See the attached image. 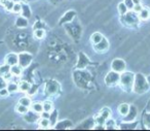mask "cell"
<instances>
[{
  "mask_svg": "<svg viewBox=\"0 0 150 131\" xmlns=\"http://www.w3.org/2000/svg\"><path fill=\"white\" fill-rule=\"evenodd\" d=\"M149 84L147 82V79L144 77L142 73H137L135 75V82H134L133 91L138 95L144 94L148 89H149Z\"/></svg>",
  "mask_w": 150,
  "mask_h": 131,
  "instance_id": "obj_1",
  "label": "cell"
},
{
  "mask_svg": "<svg viewBox=\"0 0 150 131\" xmlns=\"http://www.w3.org/2000/svg\"><path fill=\"white\" fill-rule=\"evenodd\" d=\"M134 82H135V74L132 71H123V72H121L119 84H120L121 88L123 90H125V91L133 90Z\"/></svg>",
  "mask_w": 150,
  "mask_h": 131,
  "instance_id": "obj_2",
  "label": "cell"
},
{
  "mask_svg": "<svg viewBox=\"0 0 150 131\" xmlns=\"http://www.w3.org/2000/svg\"><path fill=\"white\" fill-rule=\"evenodd\" d=\"M59 91H60V84L57 81L50 79L46 83L44 88V93L46 96H54Z\"/></svg>",
  "mask_w": 150,
  "mask_h": 131,
  "instance_id": "obj_3",
  "label": "cell"
},
{
  "mask_svg": "<svg viewBox=\"0 0 150 131\" xmlns=\"http://www.w3.org/2000/svg\"><path fill=\"white\" fill-rule=\"evenodd\" d=\"M119 79H120V73L117 71L111 70L105 77V84L109 87H113L119 83Z\"/></svg>",
  "mask_w": 150,
  "mask_h": 131,
  "instance_id": "obj_4",
  "label": "cell"
},
{
  "mask_svg": "<svg viewBox=\"0 0 150 131\" xmlns=\"http://www.w3.org/2000/svg\"><path fill=\"white\" fill-rule=\"evenodd\" d=\"M33 61V55L28 52H22L19 54V65L23 68H27Z\"/></svg>",
  "mask_w": 150,
  "mask_h": 131,
  "instance_id": "obj_5",
  "label": "cell"
},
{
  "mask_svg": "<svg viewBox=\"0 0 150 131\" xmlns=\"http://www.w3.org/2000/svg\"><path fill=\"white\" fill-rule=\"evenodd\" d=\"M125 68H127V63L122 59H119V58L114 59L112 61V63H111V69L114 71H117L119 73L125 71Z\"/></svg>",
  "mask_w": 150,
  "mask_h": 131,
  "instance_id": "obj_6",
  "label": "cell"
},
{
  "mask_svg": "<svg viewBox=\"0 0 150 131\" xmlns=\"http://www.w3.org/2000/svg\"><path fill=\"white\" fill-rule=\"evenodd\" d=\"M138 116V108L135 105H131L127 116H125V122H133Z\"/></svg>",
  "mask_w": 150,
  "mask_h": 131,
  "instance_id": "obj_7",
  "label": "cell"
},
{
  "mask_svg": "<svg viewBox=\"0 0 150 131\" xmlns=\"http://www.w3.org/2000/svg\"><path fill=\"white\" fill-rule=\"evenodd\" d=\"M4 61L9 66L19 64V55L16 54V53H9V54H7L6 56H5Z\"/></svg>",
  "mask_w": 150,
  "mask_h": 131,
  "instance_id": "obj_8",
  "label": "cell"
},
{
  "mask_svg": "<svg viewBox=\"0 0 150 131\" xmlns=\"http://www.w3.org/2000/svg\"><path fill=\"white\" fill-rule=\"evenodd\" d=\"M39 118H40V114L34 112V110L33 112H32V110H28V112L25 114V116H24V120L28 123L36 122V120H38Z\"/></svg>",
  "mask_w": 150,
  "mask_h": 131,
  "instance_id": "obj_9",
  "label": "cell"
},
{
  "mask_svg": "<svg viewBox=\"0 0 150 131\" xmlns=\"http://www.w3.org/2000/svg\"><path fill=\"white\" fill-rule=\"evenodd\" d=\"M108 49H109V42L105 37L103 38L100 42H98V44H95V50H96L97 52H99V53L105 52V51H107Z\"/></svg>",
  "mask_w": 150,
  "mask_h": 131,
  "instance_id": "obj_10",
  "label": "cell"
},
{
  "mask_svg": "<svg viewBox=\"0 0 150 131\" xmlns=\"http://www.w3.org/2000/svg\"><path fill=\"white\" fill-rule=\"evenodd\" d=\"M90 63V59L84 55V53H80L79 58H78V63H77V68L79 69H84Z\"/></svg>",
  "mask_w": 150,
  "mask_h": 131,
  "instance_id": "obj_11",
  "label": "cell"
},
{
  "mask_svg": "<svg viewBox=\"0 0 150 131\" xmlns=\"http://www.w3.org/2000/svg\"><path fill=\"white\" fill-rule=\"evenodd\" d=\"M125 16V22L129 25H134V24L138 23V20L139 19L135 16V11H133V13H129L127 11Z\"/></svg>",
  "mask_w": 150,
  "mask_h": 131,
  "instance_id": "obj_12",
  "label": "cell"
},
{
  "mask_svg": "<svg viewBox=\"0 0 150 131\" xmlns=\"http://www.w3.org/2000/svg\"><path fill=\"white\" fill-rule=\"evenodd\" d=\"M75 17V11H69L65 14L64 17L61 19V23H69V22L73 21V18Z\"/></svg>",
  "mask_w": 150,
  "mask_h": 131,
  "instance_id": "obj_13",
  "label": "cell"
},
{
  "mask_svg": "<svg viewBox=\"0 0 150 131\" xmlns=\"http://www.w3.org/2000/svg\"><path fill=\"white\" fill-rule=\"evenodd\" d=\"M129 107H131V105H129V103L123 102V103H121L120 105L118 106V112L123 117L127 116V112H129Z\"/></svg>",
  "mask_w": 150,
  "mask_h": 131,
  "instance_id": "obj_14",
  "label": "cell"
},
{
  "mask_svg": "<svg viewBox=\"0 0 150 131\" xmlns=\"http://www.w3.org/2000/svg\"><path fill=\"white\" fill-rule=\"evenodd\" d=\"M16 26L18 28H26L28 26V20L25 17H19L16 21Z\"/></svg>",
  "mask_w": 150,
  "mask_h": 131,
  "instance_id": "obj_15",
  "label": "cell"
},
{
  "mask_svg": "<svg viewBox=\"0 0 150 131\" xmlns=\"http://www.w3.org/2000/svg\"><path fill=\"white\" fill-rule=\"evenodd\" d=\"M22 69H23V67H21L19 64H16L11 66V72L13 77H20L22 74V72H23Z\"/></svg>",
  "mask_w": 150,
  "mask_h": 131,
  "instance_id": "obj_16",
  "label": "cell"
},
{
  "mask_svg": "<svg viewBox=\"0 0 150 131\" xmlns=\"http://www.w3.org/2000/svg\"><path fill=\"white\" fill-rule=\"evenodd\" d=\"M30 88H31V84L28 83L27 81H21V83L19 84V90L23 93H28Z\"/></svg>",
  "mask_w": 150,
  "mask_h": 131,
  "instance_id": "obj_17",
  "label": "cell"
},
{
  "mask_svg": "<svg viewBox=\"0 0 150 131\" xmlns=\"http://www.w3.org/2000/svg\"><path fill=\"white\" fill-rule=\"evenodd\" d=\"M22 15H23V17L25 18H30L32 16V11L31 9H30V6L28 4H24V3H22Z\"/></svg>",
  "mask_w": 150,
  "mask_h": 131,
  "instance_id": "obj_18",
  "label": "cell"
},
{
  "mask_svg": "<svg viewBox=\"0 0 150 131\" xmlns=\"http://www.w3.org/2000/svg\"><path fill=\"white\" fill-rule=\"evenodd\" d=\"M32 110L38 112V114H41L43 112V105H42L41 102H34L33 104H31Z\"/></svg>",
  "mask_w": 150,
  "mask_h": 131,
  "instance_id": "obj_19",
  "label": "cell"
},
{
  "mask_svg": "<svg viewBox=\"0 0 150 131\" xmlns=\"http://www.w3.org/2000/svg\"><path fill=\"white\" fill-rule=\"evenodd\" d=\"M103 38H104V36H103L100 32H95V33L92 35V37H91V39H92L93 44H98V42H100Z\"/></svg>",
  "mask_w": 150,
  "mask_h": 131,
  "instance_id": "obj_20",
  "label": "cell"
},
{
  "mask_svg": "<svg viewBox=\"0 0 150 131\" xmlns=\"http://www.w3.org/2000/svg\"><path fill=\"white\" fill-rule=\"evenodd\" d=\"M48 119H50V127H54L57 124V119H58V112L57 110L52 112Z\"/></svg>",
  "mask_w": 150,
  "mask_h": 131,
  "instance_id": "obj_21",
  "label": "cell"
},
{
  "mask_svg": "<svg viewBox=\"0 0 150 131\" xmlns=\"http://www.w3.org/2000/svg\"><path fill=\"white\" fill-rule=\"evenodd\" d=\"M150 18V11L147 9H142L139 13V19L141 20H148Z\"/></svg>",
  "mask_w": 150,
  "mask_h": 131,
  "instance_id": "obj_22",
  "label": "cell"
},
{
  "mask_svg": "<svg viewBox=\"0 0 150 131\" xmlns=\"http://www.w3.org/2000/svg\"><path fill=\"white\" fill-rule=\"evenodd\" d=\"M34 37L37 38V39H42V38H44V36H45V31H44V29H35L34 30V33H33Z\"/></svg>",
  "mask_w": 150,
  "mask_h": 131,
  "instance_id": "obj_23",
  "label": "cell"
},
{
  "mask_svg": "<svg viewBox=\"0 0 150 131\" xmlns=\"http://www.w3.org/2000/svg\"><path fill=\"white\" fill-rule=\"evenodd\" d=\"M100 116L102 117L104 120H107V119H109L110 118V116H111V110H110V108H108V107H104V108H102V110L100 112Z\"/></svg>",
  "mask_w": 150,
  "mask_h": 131,
  "instance_id": "obj_24",
  "label": "cell"
},
{
  "mask_svg": "<svg viewBox=\"0 0 150 131\" xmlns=\"http://www.w3.org/2000/svg\"><path fill=\"white\" fill-rule=\"evenodd\" d=\"M8 72H11V66H9L8 64H3L0 66V75H2V77H4L5 74H7Z\"/></svg>",
  "mask_w": 150,
  "mask_h": 131,
  "instance_id": "obj_25",
  "label": "cell"
},
{
  "mask_svg": "<svg viewBox=\"0 0 150 131\" xmlns=\"http://www.w3.org/2000/svg\"><path fill=\"white\" fill-rule=\"evenodd\" d=\"M7 90H8L9 93H15V92H17L18 90H19V85H18L17 83H13V82H11V83L7 84Z\"/></svg>",
  "mask_w": 150,
  "mask_h": 131,
  "instance_id": "obj_26",
  "label": "cell"
},
{
  "mask_svg": "<svg viewBox=\"0 0 150 131\" xmlns=\"http://www.w3.org/2000/svg\"><path fill=\"white\" fill-rule=\"evenodd\" d=\"M42 105H43V112H52V110H54V106H52V101H48V100L44 101L43 103H42Z\"/></svg>",
  "mask_w": 150,
  "mask_h": 131,
  "instance_id": "obj_27",
  "label": "cell"
},
{
  "mask_svg": "<svg viewBox=\"0 0 150 131\" xmlns=\"http://www.w3.org/2000/svg\"><path fill=\"white\" fill-rule=\"evenodd\" d=\"M117 9H118V13L120 14L121 16H125V14L127 13V11H129V9L127 7V5H125V2H120L118 4V6H117Z\"/></svg>",
  "mask_w": 150,
  "mask_h": 131,
  "instance_id": "obj_28",
  "label": "cell"
},
{
  "mask_svg": "<svg viewBox=\"0 0 150 131\" xmlns=\"http://www.w3.org/2000/svg\"><path fill=\"white\" fill-rule=\"evenodd\" d=\"M19 103L23 104V105L27 106V107H31L32 101H31V99H30L29 97H27V96H25V97H22L21 99H20Z\"/></svg>",
  "mask_w": 150,
  "mask_h": 131,
  "instance_id": "obj_29",
  "label": "cell"
},
{
  "mask_svg": "<svg viewBox=\"0 0 150 131\" xmlns=\"http://www.w3.org/2000/svg\"><path fill=\"white\" fill-rule=\"evenodd\" d=\"M39 126L41 127V128H50V119L41 118V119H40V122H39Z\"/></svg>",
  "mask_w": 150,
  "mask_h": 131,
  "instance_id": "obj_30",
  "label": "cell"
},
{
  "mask_svg": "<svg viewBox=\"0 0 150 131\" xmlns=\"http://www.w3.org/2000/svg\"><path fill=\"white\" fill-rule=\"evenodd\" d=\"M16 110H17L18 112H20V114L25 115L26 112L29 110V107H27V106H25V105H23V104L19 103L17 106H16Z\"/></svg>",
  "mask_w": 150,
  "mask_h": 131,
  "instance_id": "obj_31",
  "label": "cell"
},
{
  "mask_svg": "<svg viewBox=\"0 0 150 131\" xmlns=\"http://www.w3.org/2000/svg\"><path fill=\"white\" fill-rule=\"evenodd\" d=\"M105 127H106V129H114L115 128V122H114V120H111V119H107L106 122H105Z\"/></svg>",
  "mask_w": 150,
  "mask_h": 131,
  "instance_id": "obj_32",
  "label": "cell"
},
{
  "mask_svg": "<svg viewBox=\"0 0 150 131\" xmlns=\"http://www.w3.org/2000/svg\"><path fill=\"white\" fill-rule=\"evenodd\" d=\"M143 120H144V125H145L146 128L150 129V112H147V114L144 115Z\"/></svg>",
  "mask_w": 150,
  "mask_h": 131,
  "instance_id": "obj_33",
  "label": "cell"
},
{
  "mask_svg": "<svg viewBox=\"0 0 150 131\" xmlns=\"http://www.w3.org/2000/svg\"><path fill=\"white\" fill-rule=\"evenodd\" d=\"M13 13L20 14L22 11V2H15V5L13 7Z\"/></svg>",
  "mask_w": 150,
  "mask_h": 131,
  "instance_id": "obj_34",
  "label": "cell"
},
{
  "mask_svg": "<svg viewBox=\"0 0 150 131\" xmlns=\"http://www.w3.org/2000/svg\"><path fill=\"white\" fill-rule=\"evenodd\" d=\"M5 2V4H4V6H5V9H7V11H13V5H15V2H13V0H6V1H4Z\"/></svg>",
  "mask_w": 150,
  "mask_h": 131,
  "instance_id": "obj_35",
  "label": "cell"
},
{
  "mask_svg": "<svg viewBox=\"0 0 150 131\" xmlns=\"http://www.w3.org/2000/svg\"><path fill=\"white\" fill-rule=\"evenodd\" d=\"M7 87V81L4 79V77L0 75V90L4 89V88Z\"/></svg>",
  "mask_w": 150,
  "mask_h": 131,
  "instance_id": "obj_36",
  "label": "cell"
},
{
  "mask_svg": "<svg viewBox=\"0 0 150 131\" xmlns=\"http://www.w3.org/2000/svg\"><path fill=\"white\" fill-rule=\"evenodd\" d=\"M123 2L125 3V5H127V7L129 9H133L134 6H135V4H134V2H133V0H125Z\"/></svg>",
  "mask_w": 150,
  "mask_h": 131,
  "instance_id": "obj_37",
  "label": "cell"
},
{
  "mask_svg": "<svg viewBox=\"0 0 150 131\" xmlns=\"http://www.w3.org/2000/svg\"><path fill=\"white\" fill-rule=\"evenodd\" d=\"M9 95V92L7 90V88H4V89L0 90V97H6V96Z\"/></svg>",
  "mask_w": 150,
  "mask_h": 131,
  "instance_id": "obj_38",
  "label": "cell"
},
{
  "mask_svg": "<svg viewBox=\"0 0 150 131\" xmlns=\"http://www.w3.org/2000/svg\"><path fill=\"white\" fill-rule=\"evenodd\" d=\"M34 29H43V23L42 22H40V21H37L35 24H34Z\"/></svg>",
  "mask_w": 150,
  "mask_h": 131,
  "instance_id": "obj_39",
  "label": "cell"
},
{
  "mask_svg": "<svg viewBox=\"0 0 150 131\" xmlns=\"http://www.w3.org/2000/svg\"><path fill=\"white\" fill-rule=\"evenodd\" d=\"M142 9H143V6H142L141 4H136L135 6H134V9H134V11H135V13H138V14H139L140 11H142Z\"/></svg>",
  "mask_w": 150,
  "mask_h": 131,
  "instance_id": "obj_40",
  "label": "cell"
},
{
  "mask_svg": "<svg viewBox=\"0 0 150 131\" xmlns=\"http://www.w3.org/2000/svg\"><path fill=\"white\" fill-rule=\"evenodd\" d=\"M134 4H141V0H133Z\"/></svg>",
  "mask_w": 150,
  "mask_h": 131,
  "instance_id": "obj_41",
  "label": "cell"
},
{
  "mask_svg": "<svg viewBox=\"0 0 150 131\" xmlns=\"http://www.w3.org/2000/svg\"><path fill=\"white\" fill-rule=\"evenodd\" d=\"M146 79H147V82H148V84H149V86H150V74L148 75V77H146Z\"/></svg>",
  "mask_w": 150,
  "mask_h": 131,
  "instance_id": "obj_42",
  "label": "cell"
},
{
  "mask_svg": "<svg viewBox=\"0 0 150 131\" xmlns=\"http://www.w3.org/2000/svg\"><path fill=\"white\" fill-rule=\"evenodd\" d=\"M13 2H22V1H23V0H13Z\"/></svg>",
  "mask_w": 150,
  "mask_h": 131,
  "instance_id": "obj_43",
  "label": "cell"
},
{
  "mask_svg": "<svg viewBox=\"0 0 150 131\" xmlns=\"http://www.w3.org/2000/svg\"><path fill=\"white\" fill-rule=\"evenodd\" d=\"M3 1H6V0H3Z\"/></svg>",
  "mask_w": 150,
  "mask_h": 131,
  "instance_id": "obj_44",
  "label": "cell"
}]
</instances>
